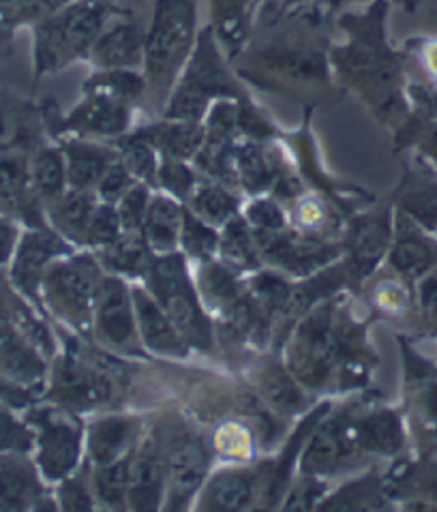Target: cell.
I'll return each instance as SVG.
<instances>
[{"mask_svg": "<svg viewBox=\"0 0 437 512\" xmlns=\"http://www.w3.org/2000/svg\"><path fill=\"white\" fill-rule=\"evenodd\" d=\"M180 243L193 258L210 262L219 251L217 232L206 225L202 219L195 217L191 210H183V225H180Z\"/></svg>", "mask_w": 437, "mask_h": 512, "instance_id": "39", "label": "cell"}, {"mask_svg": "<svg viewBox=\"0 0 437 512\" xmlns=\"http://www.w3.org/2000/svg\"><path fill=\"white\" fill-rule=\"evenodd\" d=\"M356 423L330 420L318 427L305 450L303 470L307 474H333L343 465H350L360 453Z\"/></svg>", "mask_w": 437, "mask_h": 512, "instance_id": "16", "label": "cell"}, {"mask_svg": "<svg viewBox=\"0 0 437 512\" xmlns=\"http://www.w3.org/2000/svg\"><path fill=\"white\" fill-rule=\"evenodd\" d=\"M180 225H183V210L170 198H161L159 195V198L150 200L142 225L150 249L170 253L180 238Z\"/></svg>", "mask_w": 437, "mask_h": 512, "instance_id": "31", "label": "cell"}, {"mask_svg": "<svg viewBox=\"0 0 437 512\" xmlns=\"http://www.w3.org/2000/svg\"><path fill=\"white\" fill-rule=\"evenodd\" d=\"M240 90L232 75L225 69L219 43L213 30L204 28L195 41V48L180 75L178 86L172 90L165 118L202 123L215 99H238Z\"/></svg>", "mask_w": 437, "mask_h": 512, "instance_id": "4", "label": "cell"}, {"mask_svg": "<svg viewBox=\"0 0 437 512\" xmlns=\"http://www.w3.org/2000/svg\"><path fill=\"white\" fill-rule=\"evenodd\" d=\"M84 93V101L58 120V131L82 138H116L129 129L133 101L93 80L86 82Z\"/></svg>", "mask_w": 437, "mask_h": 512, "instance_id": "10", "label": "cell"}, {"mask_svg": "<svg viewBox=\"0 0 437 512\" xmlns=\"http://www.w3.org/2000/svg\"><path fill=\"white\" fill-rule=\"evenodd\" d=\"M13 41H15V28H11L5 20H0V60L9 58L13 54Z\"/></svg>", "mask_w": 437, "mask_h": 512, "instance_id": "56", "label": "cell"}, {"mask_svg": "<svg viewBox=\"0 0 437 512\" xmlns=\"http://www.w3.org/2000/svg\"><path fill=\"white\" fill-rule=\"evenodd\" d=\"M232 174H234V183L238 178L240 183H243L251 193L262 191L264 187H268L270 178H273L266 157L253 146H243L238 150L234 148Z\"/></svg>", "mask_w": 437, "mask_h": 512, "instance_id": "37", "label": "cell"}, {"mask_svg": "<svg viewBox=\"0 0 437 512\" xmlns=\"http://www.w3.org/2000/svg\"><path fill=\"white\" fill-rule=\"evenodd\" d=\"M403 483L418 493L420 498L437 504V459L418 465L416 470L405 476Z\"/></svg>", "mask_w": 437, "mask_h": 512, "instance_id": "50", "label": "cell"}, {"mask_svg": "<svg viewBox=\"0 0 437 512\" xmlns=\"http://www.w3.org/2000/svg\"><path fill=\"white\" fill-rule=\"evenodd\" d=\"M255 474L247 470H225L213 478L204 491L202 508L206 510H245L255 495Z\"/></svg>", "mask_w": 437, "mask_h": 512, "instance_id": "30", "label": "cell"}, {"mask_svg": "<svg viewBox=\"0 0 437 512\" xmlns=\"http://www.w3.org/2000/svg\"><path fill=\"white\" fill-rule=\"evenodd\" d=\"M348 339L333 326V307L322 305L313 309L298 326L290 343V369L309 388H320L339 365Z\"/></svg>", "mask_w": 437, "mask_h": 512, "instance_id": "6", "label": "cell"}, {"mask_svg": "<svg viewBox=\"0 0 437 512\" xmlns=\"http://www.w3.org/2000/svg\"><path fill=\"white\" fill-rule=\"evenodd\" d=\"M378 480L363 478L341 489L333 500L322 504V510H375L382 508V493Z\"/></svg>", "mask_w": 437, "mask_h": 512, "instance_id": "40", "label": "cell"}, {"mask_svg": "<svg viewBox=\"0 0 437 512\" xmlns=\"http://www.w3.org/2000/svg\"><path fill=\"white\" fill-rule=\"evenodd\" d=\"M200 277H202L200 283L206 298L213 300V303L219 305L225 313H228L240 300L238 285L230 270H225L223 266H217V264H206Z\"/></svg>", "mask_w": 437, "mask_h": 512, "instance_id": "43", "label": "cell"}, {"mask_svg": "<svg viewBox=\"0 0 437 512\" xmlns=\"http://www.w3.org/2000/svg\"><path fill=\"white\" fill-rule=\"evenodd\" d=\"M249 221L258 228V232H279L283 228L281 210L273 202L266 200L251 204Z\"/></svg>", "mask_w": 437, "mask_h": 512, "instance_id": "52", "label": "cell"}, {"mask_svg": "<svg viewBox=\"0 0 437 512\" xmlns=\"http://www.w3.org/2000/svg\"><path fill=\"white\" fill-rule=\"evenodd\" d=\"M311 0H279V7L283 9V11H288V9H298V7H305V5H309Z\"/></svg>", "mask_w": 437, "mask_h": 512, "instance_id": "60", "label": "cell"}, {"mask_svg": "<svg viewBox=\"0 0 437 512\" xmlns=\"http://www.w3.org/2000/svg\"><path fill=\"white\" fill-rule=\"evenodd\" d=\"M103 262L116 273L140 277L146 275L150 262V247L138 232H127L116 243L103 247Z\"/></svg>", "mask_w": 437, "mask_h": 512, "instance_id": "34", "label": "cell"}, {"mask_svg": "<svg viewBox=\"0 0 437 512\" xmlns=\"http://www.w3.org/2000/svg\"><path fill=\"white\" fill-rule=\"evenodd\" d=\"M408 384L418 418L437 435V369L427 360L408 354Z\"/></svg>", "mask_w": 437, "mask_h": 512, "instance_id": "32", "label": "cell"}, {"mask_svg": "<svg viewBox=\"0 0 437 512\" xmlns=\"http://www.w3.org/2000/svg\"><path fill=\"white\" fill-rule=\"evenodd\" d=\"M144 43L146 26L140 15L120 7L101 30L88 58L101 71L140 69L144 65Z\"/></svg>", "mask_w": 437, "mask_h": 512, "instance_id": "12", "label": "cell"}, {"mask_svg": "<svg viewBox=\"0 0 437 512\" xmlns=\"http://www.w3.org/2000/svg\"><path fill=\"white\" fill-rule=\"evenodd\" d=\"M138 433V420L127 416H110L90 427L88 453L97 465L118 461L129 455Z\"/></svg>", "mask_w": 437, "mask_h": 512, "instance_id": "24", "label": "cell"}, {"mask_svg": "<svg viewBox=\"0 0 437 512\" xmlns=\"http://www.w3.org/2000/svg\"><path fill=\"white\" fill-rule=\"evenodd\" d=\"M67 165V185L71 189L90 191L99 185L103 174L116 161L108 148L86 140H69L60 144Z\"/></svg>", "mask_w": 437, "mask_h": 512, "instance_id": "22", "label": "cell"}, {"mask_svg": "<svg viewBox=\"0 0 437 512\" xmlns=\"http://www.w3.org/2000/svg\"><path fill=\"white\" fill-rule=\"evenodd\" d=\"M157 176L161 180V185L170 193L178 195V198H187L195 185V178H193L191 170L180 159L165 157V161L159 165Z\"/></svg>", "mask_w": 437, "mask_h": 512, "instance_id": "48", "label": "cell"}, {"mask_svg": "<svg viewBox=\"0 0 437 512\" xmlns=\"http://www.w3.org/2000/svg\"><path fill=\"white\" fill-rule=\"evenodd\" d=\"M135 318L140 324V335L150 350L163 356H187V341L178 333L174 322L161 305L144 290H133Z\"/></svg>", "mask_w": 437, "mask_h": 512, "instance_id": "21", "label": "cell"}, {"mask_svg": "<svg viewBox=\"0 0 437 512\" xmlns=\"http://www.w3.org/2000/svg\"><path fill=\"white\" fill-rule=\"evenodd\" d=\"M148 283L153 296L161 309L183 335L187 345H195L200 350H210L213 345V330L204 315L198 294L187 275L185 260L176 253H165L163 258L150 262Z\"/></svg>", "mask_w": 437, "mask_h": 512, "instance_id": "5", "label": "cell"}, {"mask_svg": "<svg viewBox=\"0 0 437 512\" xmlns=\"http://www.w3.org/2000/svg\"><path fill=\"white\" fill-rule=\"evenodd\" d=\"M255 238H258V245L266 253V258L283 268L294 270V273H307V270L318 266L320 260L324 262L333 253L330 247H318L307 243V240L281 236L279 232H255Z\"/></svg>", "mask_w": 437, "mask_h": 512, "instance_id": "26", "label": "cell"}, {"mask_svg": "<svg viewBox=\"0 0 437 512\" xmlns=\"http://www.w3.org/2000/svg\"><path fill=\"white\" fill-rule=\"evenodd\" d=\"M43 114L33 101L0 88V155L3 153H30L41 146Z\"/></svg>", "mask_w": 437, "mask_h": 512, "instance_id": "17", "label": "cell"}, {"mask_svg": "<svg viewBox=\"0 0 437 512\" xmlns=\"http://www.w3.org/2000/svg\"><path fill=\"white\" fill-rule=\"evenodd\" d=\"M401 206L414 221L425 228H435L437 225V183L433 180H420L403 193Z\"/></svg>", "mask_w": 437, "mask_h": 512, "instance_id": "42", "label": "cell"}, {"mask_svg": "<svg viewBox=\"0 0 437 512\" xmlns=\"http://www.w3.org/2000/svg\"><path fill=\"white\" fill-rule=\"evenodd\" d=\"M356 431L360 448L367 453L395 455L403 446V429L393 412H375L356 420Z\"/></svg>", "mask_w": 437, "mask_h": 512, "instance_id": "33", "label": "cell"}, {"mask_svg": "<svg viewBox=\"0 0 437 512\" xmlns=\"http://www.w3.org/2000/svg\"><path fill=\"white\" fill-rule=\"evenodd\" d=\"M386 11L388 0H373L363 13L345 15L341 26L350 33V41L333 50V65L375 114L397 120L405 110L401 60L386 43Z\"/></svg>", "mask_w": 437, "mask_h": 512, "instance_id": "1", "label": "cell"}, {"mask_svg": "<svg viewBox=\"0 0 437 512\" xmlns=\"http://www.w3.org/2000/svg\"><path fill=\"white\" fill-rule=\"evenodd\" d=\"M195 0H153L144 43L146 93L157 101L170 95L198 41Z\"/></svg>", "mask_w": 437, "mask_h": 512, "instance_id": "3", "label": "cell"}, {"mask_svg": "<svg viewBox=\"0 0 437 512\" xmlns=\"http://www.w3.org/2000/svg\"><path fill=\"white\" fill-rule=\"evenodd\" d=\"M45 208H48L50 221L60 234L69 240H75V243H86L90 221H93L97 208L93 195L88 191L71 189Z\"/></svg>", "mask_w": 437, "mask_h": 512, "instance_id": "28", "label": "cell"}, {"mask_svg": "<svg viewBox=\"0 0 437 512\" xmlns=\"http://www.w3.org/2000/svg\"><path fill=\"white\" fill-rule=\"evenodd\" d=\"M101 281L99 264L88 255L60 260L43 275L41 300L60 320L78 328H88Z\"/></svg>", "mask_w": 437, "mask_h": 512, "instance_id": "7", "label": "cell"}, {"mask_svg": "<svg viewBox=\"0 0 437 512\" xmlns=\"http://www.w3.org/2000/svg\"><path fill=\"white\" fill-rule=\"evenodd\" d=\"M264 386V395L268 401H273L277 408L283 410H296L303 405V399H300L298 388L292 384L288 375L281 371H270L262 378Z\"/></svg>", "mask_w": 437, "mask_h": 512, "instance_id": "46", "label": "cell"}, {"mask_svg": "<svg viewBox=\"0 0 437 512\" xmlns=\"http://www.w3.org/2000/svg\"><path fill=\"white\" fill-rule=\"evenodd\" d=\"M123 236V221H120L118 208H112L110 204L97 206L93 221H90L86 243L97 247H108Z\"/></svg>", "mask_w": 437, "mask_h": 512, "instance_id": "45", "label": "cell"}, {"mask_svg": "<svg viewBox=\"0 0 437 512\" xmlns=\"http://www.w3.org/2000/svg\"><path fill=\"white\" fill-rule=\"evenodd\" d=\"M138 133L146 142L161 150L165 157L180 161L198 155L204 144V125L191 123V120L168 118L165 123L146 127Z\"/></svg>", "mask_w": 437, "mask_h": 512, "instance_id": "25", "label": "cell"}, {"mask_svg": "<svg viewBox=\"0 0 437 512\" xmlns=\"http://www.w3.org/2000/svg\"><path fill=\"white\" fill-rule=\"evenodd\" d=\"M390 260H393V266L403 277L418 279L425 277L435 266L437 249L410 219L399 217L397 238L393 245V253H390Z\"/></svg>", "mask_w": 437, "mask_h": 512, "instance_id": "23", "label": "cell"}, {"mask_svg": "<svg viewBox=\"0 0 437 512\" xmlns=\"http://www.w3.org/2000/svg\"><path fill=\"white\" fill-rule=\"evenodd\" d=\"M123 163L133 176L142 180H153L157 174L155 146L146 142L140 133L131 135L127 142H123Z\"/></svg>", "mask_w": 437, "mask_h": 512, "instance_id": "44", "label": "cell"}, {"mask_svg": "<svg viewBox=\"0 0 437 512\" xmlns=\"http://www.w3.org/2000/svg\"><path fill=\"white\" fill-rule=\"evenodd\" d=\"M219 251L223 260L236 268H255L258 266V249L247 225L238 219H230L219 238Z\"/></svg>", "mask_w": 437, "mask_h": 512, "instance_id": "36", "label": "cell"}, {"mask_svg": "<svg viewBox=\"0 0 437 512\" xmlns=\"http://www.w3.org/2000/svg\"><path fill=\"white\" fill-rule=\"evenodd\" d=\"M45 502L37 463L28 455H0V510H37Z\"/></svg>", "mask_w": 437, "mask_h": 512, "instance_id": "18", "label": "cell"}, {"mask_svg": "<svg viewBox=\"0 0 437 512\" xmlns=\"http://www.w3.org/2000/svg\"><path fill=\"white\" fill-rule=\"evenodd\" d=\"M255 63L262 73L292 82H322L326 78V58L320 45L311 39L294 41V37L277 41L270 48L255 54Z\"/></svg>", "mask_w": 437, "mask_h": 512, "instance_id": "15", "label": "cell"}, {"mask_svg": "<svg viewBox=\"0 0 437 512\" xmlns=\"http://www.w3.org/2000/svg\"><path fill=\"white\" fill-rule=\"evenodd\" d=\"M120 9L118 0H71L33 26L35 78H45L90 56L101 30Z\"/></svg>", "mask_w": 437, "mask_h": 512, "instance_id": "2", "label": "cell"}, {"mask_svg": "<svg viewBox=\"0 0 437 512\" xmlns=\"http://www.w3.org/2000/svg\"><path fill=\"white\" fill-rule=\"evenodd\" d=\"M390 243L388 217H369L354 228L350 243V268L352 275L363 279L378 266Z\"/></svg>", "mask_w": 437, "mask_h": 512, "instance_id": "27", "label": "cell"}, {"mask_svg": "<svg viewBox=\"0 0 437 512\" xmlns=\"http://www.w3.org/2000/svg\"><path fill=\"white\" fill-rule=\"evenodd\" d=\"M22 3H24V0H0V20H3L9 11H13L15 7L22 5Z\"/></svg>", "mask_w": 437, "mask_h": 512, "instance_id": "59", "label": "cell"}, {"mask_svg": "<svg viewBox=\"0 0 437 512\" xmlns=\"http://www.w3.org/2000/svg\"><path fill=\"white\" fill-rule=\"evenodd\" d=\"M129 461L131 455L97 465L95 474V493L97 498L110 508H123L127 504V493H129Z\"/></svg>", "mask_w": 437, "mask_h": 512, "instance_id": "35", "label": "cell"}, {"mask_svg": "<svg viewBox=\"0 0 437 512\" xmlns=\"http://www.w3.org/2000/svg\"><path fill=\"white\" fill-rule=\"evenodd\" d=\"M28 172L30 183L41 200L43 206H48L56 198L65 193L67 185V165L65 155L60 146H37L28 153Z\"/></svg>", "mask_w": 437, "mask_h": 512, "instance_id": "29", "label": "cell"}, {"mask_svg": "<svg viewBox=\"0 0 437 512\" xmlns=\"http://www.w3.org/2000/svg\"><path fill=\"white\" fill-rule=\"evenodd\" d=\"M313 483H305L298 491H294L292 502L285 504L288 510H307L311 508V504L320 498V493H313Z\"/></svg>", "mask_w": 437, "mask_h": 512, "instance_id": "55", "label": "cell"}, {"mask_svg": "<svg viewBox=\"0 0 437 512\" xmlns=\"http://www.w3.org/2000/svg\"><path fill=\"white\" fill-rule=\"evenodd\" d=\"M350 3H360V0H320V7L335 11V9L345 7V5H350ZM401 3H414V0H401Z\"/></svg>", "mask_w": 437, "mask_h": 512, "instance_id": "58", "label": "cell"}, {"mask_svg": "<svg viewBox=\"0 0 437 512\" xmlns=\"http://www.w3.org/2000/svg\"><path fill=\"white\" fill-rule=\"evenodd\" d=\"M26 423L35 433V463L41 476L52 483L71 476L82 448V425L73 412L65 408H37L26 414Z\"/></svg>", "mask_w": 437, "mask_h": 512, "instance_id": "8", "label": "cell"}, {"mask_svg": "<svg viewBox=\"0 0 437 512\" xmlns=\"http://www.w3.org/2000/svg\"><path fill=\"white\" fill-rule=\"evenodd\" d=\"M157 446L165 468V500L170 510H178L187 506L204 483L210 463L208 450L198 435L189 431L168 433Z\"/></svg>", "mask_w": 437, "mask_h": 512, "instance_id": "9", "label": "cell"}, {"mask_svg": "<svg viewBox=\"0 0 437 512\" xmlns=\"http://www.w3.org/2000/svg\"><path fill=\"white\" fill-rule=\"evenodd\" d=\"M93 315L97 333L105 343L116 350L138 352L133 296L123 281L116 277L101 281Z\"/></svg>", "mask_w": 437, "mask_h": 512, "instance_id": "13", "label": "cell"}, {"mask_svg": "<svg viewBox=\"0 0 437 512\" xmlns=\"http://www.w3.org/2000/svg\"><path fill=\"white\" fill-rule=\"evenodd\" d=\"M195 213L208 223H228L236 215V198L219 187H200L191 195Z\"/></svg>", "mask_w": 437, "mask_h": 512, "instance_id": "41", "label": "cell"}, {"mask_svg": "<svg viewBox=\"0 0 437 512\" xmlns=\"http://www.w3.org/2000/svg\"><path fill=\"white\" fill-rule=\"evenodd\" d=\"M420 303L431 320H437V277H429L420 288Z\"/></svg>", "mask_w": 437, "mask_h": 512, "instance_id": "54", "label": "cell"}, {"mask_svg": "<svg viewBox=\"0 0 437 512\" xmlns=\"http://www.w3.org/2000/svg\"><path fill=\"white\" fill-rule=\"evenodd\" d=\"M20 240V230H18V221L0 215V266H9L13 251L18 247Z\"/></svg>", "mask_w": 437, "mask_h": 512, "instance_id": "53", "label": "cell"}, {"mask_svg": "<svg viewBox=\"0 0 437 512\" xmlns=\"http://www.w3.org/2000/svg\"><path fill=\"white\" fill-rule=\"evenodd\" d=\"M165 498V468L157 444H146L129 461L127 504L133 510H157Z\"/></svg>", "mask_w": 437, "mask_h": 512, "instance_id": "20", "label": "cell"}, {"mask_svg": "<svg viewBox=\"0 0 437 512\" xmlns=\"http://www.w3.org/2000/svg\"><path fill=\"white\" fill-rule=\"evenodd\" d=\"M58 502L63 510H93V498L78 478H63L58 489Z\"/></svg>", "mask_w": 437, "mask_h": 512, "instance_id": "51", "label": "cell"}, {"mask_svg": "<svg viewBox=\"0 0 437 512\" xmlns=\"http://www.w3.org/2000/svg\"><path fill=\"white\" fill-rule=\"evenodd\" d=\"M50 397L65 410H90L112 399V384L97 369L63 358L54 369Z\"/></svg>", "mask_w": 437, "mask_h": 512, "instance_id": "14", "label": "cell"}, {"mask_svg": "<svg viewBox=\"0 0 437 512\" xmlns=\"http://www.w3.org/2000/svg\"><path fill=\"white\" fill-rule=\"evenodd\" d=\"M35 448V433L26 418L15 416L7 403L0 401V455H28Z\"/></svg>", "mask_w": 437, "mask_h": 512, "instance_id": "38", "label": "cell"}, {"mask_svg": "<svg viewBox=\"0 0 437 512\" xmlns=\"http://www.w3.org/2000/svg\"><path fill=\"white\" fill-rule=\"evenodd\" d=\"M208 3L213 18L210 30L228 56L236 58L249 41L262 0H208Z\"/></svg>", "mask_w": 437, "mask_h": 512, "instance_id": "19", "label": "cell"}, {"mask_svg": "<svg viewBox=\"0 0 437 512\" xmlns=\"http://www.w3.org/2000/svg\"><path fill=\"white\" fill-rule=\"evenodd\" d=\"M133 187V174L127 170V165L123 161H114L110 165V170L103 174L99 180V193L105 202H116L123 198V195Z\"/></svg>", "mask_w": 437, "mask_h": 512, "instance_id": "49", "label": "cell"}, {"mask_svg": "<svg viewBox=\"0 0 437 512\" xmlns=\"http://www.w3.org/2000/svg\"><path fill=\"white\" fill-rule=\"evenodd\" d=\"M150 204V195L144 187H131L123 198H120V208H118V215L120 221H123V228L127 232H138L144 219H146V210Z\"/></svg>", "mask_w": 437, "mask_h": 512, "instance_id": "47", "label": "cell"}, {"mask_svg": "<svg viewBox=\"0 0 437 512\" xmlns=\"http://www.w3.org/2000/svg\"><path fill=\"white\" fill-rule=\"evenodd\" d=\"M423 150H425V153H427L431 159L437 161V123L425 133V138H423Z\"/></svg>", "mask_w": 437, "mask_h": 512, "instance_id": "57", "label": "cell"}, {"mask_svg": "<svg viewBox=\"0 0 437 512\" xmlns=\"http://www.w3.org/2000/svg\"><path fill=\"white\" fill-rule=\"evenodd\" d=\"M69 255V247L65 238L48 230L45 225H30V228L20 234L18 247L13 251L9 262V277L13 288L26 298L41 300V281L48 268L58 260Z\"/></svg>", "mask_w": 437, "mask_h": 512, "instance_id": "11", "label": "cell"}]
</instances>
